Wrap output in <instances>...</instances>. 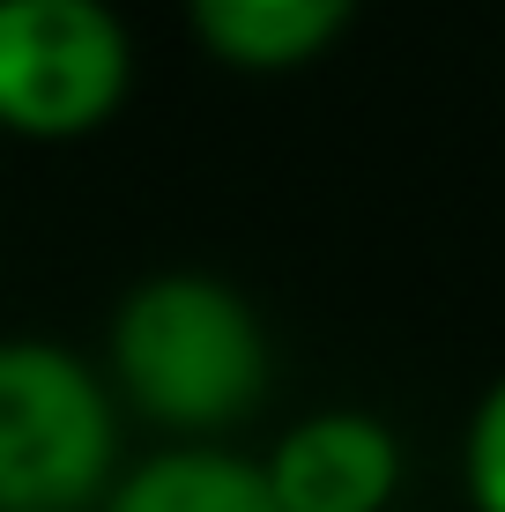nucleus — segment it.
I'll return each mask as SVG.
<instances>
[{
    "mask_svg": "<svg viewBox=\"0 0 505 512\" xmlns=\"http://www.w3.org/2000/svg\"><path fill=\"white\" fill-rule=\"evenodd\" d=\"M112 364L127 394L156 423L216 431L246 416L268 379L260 320L208 275H156L119 305L112 320Z\"/></svg>",
    "mask_w": 505,
    "mask_h": 512,
    "instance_id": "1",
    "label": "nucleus"
},
{
    "mask_svg": "<svg viewBox=\"0 0 505 512\" xmlns=\"http://www.w3.org/2000/svg\"><path fill=\"white\" fill-rule=\"evenodd\" d=\"M112 468L104 386L67 349H0V512H82Z\"/></svg>",
    "mask_w": 505,
    "mask_h": 512,
    "instance_id": "2",
    "label": "nucleus"
},
{
    "mask_svg": "<svg viewBox=\"0 0 505 512\" xmlns=\"http://www.w3.org/2000/svg\"><path fill=\"white\" fill-rule=\"evenodd\" d=\"M127 90V30L104 0H0V127L82 134Z\"/></svg>",
    "mask_w": 505,
    "mask_h": 512,
    "instance_id": "3",
    "label": "nucleus"
},
{
    "mask_svg": "<svg viewBox=\"0 0 505 512\" xmlns=\"http://www.w3.org/2000/svg\"><path fill=\"white\" fill-rule=\"evenodd\" d=\"M260 475L283 512H387L402 483V453L372 416H312L275 446Z\"/></svg>",
    "mask_w": 505,
    "mask_h": 512,
    "instance_id": "4",
    "label": "nucleus"
},
{
    "mask_svg": "<svg viewBox=\"0 0 505 512\" xmlns=\"http://www.w3.org/2000/svg\"><path fill=\"white\" fill-rule=\"evenodd\" d=\"M357 0H186L201 45L238 67H298L312 60Z\"/></svg>",
    "mask_w": 505,
    "mask_h": 512,
    "instance_id": "5",
    "label": "nucleus"
},
{
    "mask_svg": "<svg viewBox=\"0 0 505 512\" xmlns=\"http://www.w3.org/2000/svg\"><path fill=\"white\" fill-rule=\"evenodd\" d=\"M104 512H283L268 498V475L231 453H164L134 468V483L112 490Z\"/></svg>",
    "mask_w": 505,
    "mask_h": 512,
    "instance_id": "6",
    "label": "nucleus"
},
{
    "mask_svg": "<svg viewBox=\"0 0 505 512\" xmlns=\"http://www.w3.org/2000/svg\"><path fill=\"white\" fill-rule=\"evenodd\" d=\"M468 498L476 512H505V379L483 394L476 423H468Z\"/></svg>",
    "mask_w": 505,
    "mask_h": 512,
    "instance_id": "7",
    "label": "nucleus"
}]
</instances>
